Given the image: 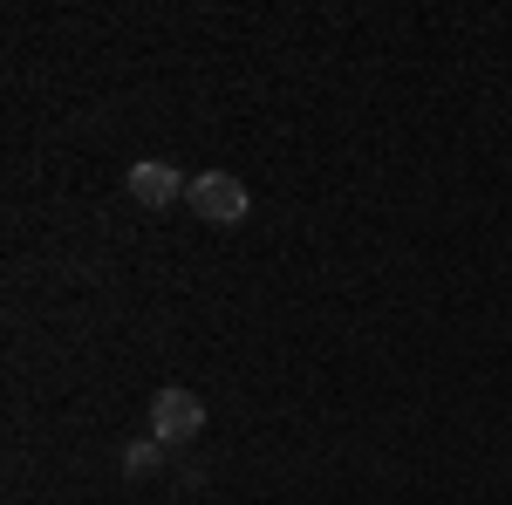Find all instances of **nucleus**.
<instances>
[{"instance_id":"obj_1","label":"nucleus","mask_w":512,"mask_h":505,"mask_svg":"<svg viewBox=\"0 0 512 505\" xmlns=\"http://www.w3.org/2000/svg\"><path fill=\"white\" fill-rule=\"evenodd\" d=\"M151 437L158 444H192V437H205V396H192V389H158L151 396Z\"/></svg>"},{"instance_id":"obj_2","label":"nucleus","mask_w":512,"mask_h":505,"mask_svg":"<svg viewBox=\"0 0 512 505\" xmlns=\"http://www.w3.org/2000/svg\"><path fill=\"white\" fill-rule=\"evenodd\" d=\"M192 212L205 219V226H239L246 219V178H233V171H205V178H192Z\"/></svg>"},{"instance_id":"obj_3","label":"nucleus","mask_w":512,"mask_h":505,"mask_svg":"<svg viewBox=\"0 0 512 505\" xmlns=\"http://www.w3.org/2000/svg\"><path fill=\"white\" fill-rule=\"evenodd\" d=\"M178 192H192L185 178H178V164H164V157H144V164H130V198L137 205H151V212H164Z\"/></svg>"},{"instance_id":"obj_4","label":"nucleus","mask_w":512,"mask_h":505,"mask_svg":"<svg viewBox=\"0 0 512 505\" xmlns=\"http://www.w3.org/2000/svg\"><path fill=\"white\" fill-rule=\"evenodd\" d=\"M123 465H130V471H144V465H158V437H151V444H130V458H123Z\"/></svg>"}]
</instances>
